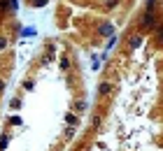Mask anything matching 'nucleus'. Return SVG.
<instances>
[{
    "instance_id": "nucleus-1",
    "label": "nucleus",
    "mask_w": 163,
    "mask_h": 151,
    "mask_svg": "<svg viewBox=\"0 0 163 151\" xmlns=\"http://www.w3.org/2000/svg\"><path fill=\"white\" fill-rule=\"evenodd\" d=\"M89 109V105L84 102V100H77V102H75V112H77V114H82V112H86Z\"/></svg>"
},
{
    "instance_id": "nucleus-2",
    "label": "nucleus",
    "mask_w": 163,
    "mask_h": 151,
    "mask_svg": "<svg viewBox=\"0 0 163 151\" xmlns=\"http://www.w3.org/2000/svg\"><path fill=\"white\" fill-rule=\"evenodd\" d=\"M100 95H107V93H110V91H112V84H107V81H103V84H100Z\"/></svg>"
},
{
    "instance_id": "nucleus-3",
    "label": "nucleus",
    "mask_w": 163,
    "mask_h": 151,
    "mask_svg": "<svg viewBox=\"0 0 163 151\" xmlns=\"http://www.w3.org/2000/svg\"><path fill=\"white\" fill-rule=\"evenodd\" d=\"M140 44H142V35H135V37L131 40V49H137Z\"/></svg>"
},
{
    "instance_id": "nucleus-4",
    "label": "nucleus",
    "mask_w": 163,
    "mask_h": 151,
    "mask_svg": "<svg viewBox=\"0 0 163 151\" xmlns=\"http://www.w3.org/2000/svg\"><path fill=\"white\" fill-rule=\"evenodd\" d=\"M100 35H110L112 37V26H110V23H105V26L100 28Z\"/></svg>"
},
{
    "instance_id": "nucleus-5",
    "label": "nucleus",
    "mask_w": 163,
    "mask_h": 151,
    "mask_svg": "<svg viewBox=\"0 0 163 151\" xmlns=\"http://www.w3.org/2000/svg\"><path fill=\"white\" fill-rule=\"evenodd\" d=\"M65 121H68L70 125H75V123H77V116H75V114H68V116H65Z\"/></svg>"
},
{
    "instance_id": "nucleus-6",
    "label": "nucleus",
    "mask_w": 163,
    "mask_h": 151,
    "mask_svg": "<svg viewBox=\"0 0 163 151\" xmlns=\"http://www.w3.org/2000/svg\"><path fill=\"white\" fill-rule=\"evenodd\" d=\"M93 128H100V116H93Z\"/></svg>"
},
{
    "instance_id": "nucleus-7",
    "label": "nucleus",
    "mask_w": 163,
    "mask_h": 151,
    "mask_svg": "<svg viewBox=\"0 0 163 151\" xmlns=\"http://www.w3.org/2000/svg\"><path fill=\"white\" fill-rule=\"evenodd\" d=\"M2 89H5V84H2V81H0V91H2Z\"/></svg>"
}]
</instances>
